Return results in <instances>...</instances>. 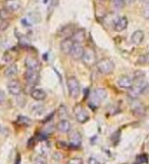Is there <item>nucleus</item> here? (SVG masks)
I'll return each instance as SVG.
<instances>
[{"label": "nucleus", "mask_w": 149, "mask_h": 164, "mask_svg": "<svg viewBox=\"0 0 149 164\" xmlns=\"http://www.w3.org/2000/svg\"><path fill=\"white\" fill-rule=\"evenodd\" d=\"M135 0H125V3H127V4H131L132 2H134Z\"/></svg>", "instance_id": "c9c22d12"}, {"label": "nucleus", "mask_w": 149, "mask_h": 164, "mask_svg": "<svg viewBox=\"0 0 149 164\" xmlns=\"http://www.w3.org/2000/svg\"><path fill=\"white\" fill-rule=\"evenodd\" d=\"M18 74V67L15 66V65H9V67H7L5 69V71H4V75L7 78H13Z\"/></svg>", "instance_id": "412c9836"}, {"label": "nucleus", "mask_w": 149, "mask_h": 164, "mask_svg": "<svg viewBox=\"0 0 149 164\" xmlns=\"http://www.w3.org/2000/svg\"><path fill=\"white\" fill-rule=\"evenodd\" d=\"M141 14L144 19L146 20H149V1H145L142 6V9H141Z\"/></svg>", "instance_id": "b1692460"}, {"label": "nucleus", "mask_w": 149, "mask_h": 164, "mask_svg": "<svg viewBox=\"0 0 149 164\" xmlns=\"http://www.w3.org/2000/svg\"><path fill=\"white\" fill-rule=\"evenodd\" d=\"M85 37H86V33L84 29H77V30L74 31L73 35L71 36L72 40L77 43H83L84 40H85Z\"/></svg>", "instance_id": "2eb2a0df"}, {"label": "nucleus", "mask_w": 149, "mask_h": 164, "mask_svg": "<svg viewBox=\"0 0 149 164\" xmlns=\"http://www.w3.org/2000/svg\"><path fill=\"white\" fill-rule=\"evenodd\" d=\"M4 7L9 11H16L21 7V2L20 0H6L4 3Z\"/></svg>", "instance_id": "dca6fc26"}, {"label": "nucleus", "mask_w": 149, "mask_h": 164, "mask_svg": "<svg viewBox=\"0 0 149 164\" xmlns=\"http://www.w3.org/2000/svg\"><path fill=\"white\" fill-rule=\"evenodd\" d=\"M125 0H110V5L114 10H119L125 6Z\"/></svg>", "instance_id": "5701e85b"}, {"label": "nucleus", "mask_w": 149, "mask_h": 164, "mask_svg": "<svg viewBox=\"0 0 149 164\" xmlns=\"http://www.w3.org/2000/svg\"><path fill=\"white\" fill-rule=\"evenodd\" d=\"M10 13L8 9H6L5 7L4 8H1L0 9V19L1 20H8L9 16H10Z\"/></svg>", "instance_id": "393cba45"}, {"label": "nucleus", "mask_w": 149, "mask_h": 164, "mask_svg": "<svg viewBox=\"0 0 149 164\" xmlns=\"http://www.w3.org/2000/svg\"><path fill=\"white\" fill-rule=\"evenodd\" d=\"M74 31V28L73 25H68L66 26L64 28H62L60 30V32H59V35L61 36L62 38H69L71 37L72 35H73Z\"/></svg>", "instance_id": "aec40b11"}, {"label": "nucleus", "mask_w": 149, "mask_h": 164, "mask_svg": "<svg viewBox=\"0 0 149 164\" xmlns=\"http://www.w3.org/2000/svg\"><path fill=\"white\" fill-rule=\"evenodd\" d=\"M68 88H69V96L72 98H79L81 92V87H80V83H79L78 79L74 76H71L68 78Z\"/></svg>", "instance_id": "7ed1b4c3"}, {"label": "nucleus", "mask_w": 149, "mask_h": 164, "mask_svg": "<svg viewBox=\"0 0 149 164\" xmlns=\"http://www.w3.org/2000/svg\"><path fill=\"white\" fill-rule=\"evenodd\" d=\"M138 63L142 65H149V54H145L139 57Z\"/></svg>", "instance_id": "a878e982"}, {"label": "nucleus", "mask_w": 149, "mask_h": 164, "mask_svg": "<svg viewBox=\"0 0 149 164\" xmlns=\"http://www.w3.org/2000/svg\"><path fill=\"white\" fill-rule=\"evenodd\" d=\"M82 60H83V63L87 67H93L96 64V63H97V62H96V54H95V51L92 49V48H90V47L85 48Z\"/></svg>", "instance_id": "20e7f679"}, {"label": "nucleus", "mask_w": 149, "mask_h": 164, "mask_svg": "<svg viewBox=\"0 0 149 164\" xmlns=\"http://www.w3.org/2000/svg\"><path fill=\"white\" fill-rule=\"evenodd\" d=\"M31 96L34 98L35 101H44L46 98V92H45L43 89H40V88H34L32 91H31Z\"/></svg>", "instance_id": "6ab92c4d"}, {"label": "nucleus", "mask_w": 149, "mask_h": 164, "mask_svg": "<svg viewBox=\"0 0 149 164\" xmlns=\"http://www.w3.org/2000/svg\"><path fill=\"white\" fill-rule=\"evenodd\" d=\"M18 122L20 123V124L21 125H26V126H29V125H31V123H32V121H31L29 118L27 117H24V116H20L18 119Z\"/></svg>", "instance_id": "bb28decb"}, {"label": "nucleus", "mask_w": 149, "mask_h": 164, "mask_svg": "<svg viewBox=\"0 0 149 164\" xmlns=\"http://www.w3.org/2000/svg\"><path fill=\"white\" fill-rule=\"evenodd\" d=\"M58 2H59V0H50V6H49V8H48V13H49V14L53 11V9L55 7L58 5Z\"/></svg>", "instance_id": "c756f323"}, {"label": "nucleus", "mask_w": 149, "mask_h": 164, "mask_svg": "<svg viewBox=\"0 0 149 164\" xmlns=\"http://www.w3.org/2000/svg\"><path fill=\"white\" fill-rule=\"evenodd\" d=\"M9 26V23L7 22V20H1L0 19V32L2 31H5Z\"/></svg>", "instance_id": "7c9ffc66"}, {"label": "nucleus", "mask_w": 149, "mask_h": 164, "mask_svg": "<svg viewBox=\"0 0 149 164\" xmlns=\"http://www.w3.org/2000/svg\"><path fill=\"white\" fill-rule=\"evenodd\" d=\"M88 163H89V164H100V162L97 160V159H95V158H93V157L89 158Z\"/></svg>", "instance_id": "72a5a7b5"}, {"label": "nucleus", "mask_w": 149, "mask_h": 164, "mask_svg": "<svg viewBox=\"0 0 149 164\" xmlns=\"http://www.w3.org/2000/svg\"><path fill=\"white\" fill-rule=\"evenodd\" d=\"M128 27V19L126 16H119L117 21L114 22V29L117 32H122V31L126 30Z\"/></svg>", "instance_id": "4468645a"}, {"label": "nucleus", "mask_w": 149, "mask_h": 164, "mask_svg": "<svg viewBox=\"0 0 149 164\" xmlns=\"http://www.w3.org/2000/svg\"><path fill=\"white\" fill-rule=\"evenodd\" d=\"M66 164H84V162H83V159H82V158L74 157V158L69 159Z\"/></svg>", "instance_id": "c85d7f7f"}, {"label": "nucleus", "mask_w": 149, "mask_h": 164, "mask_svg": "<svg viewBox=\"0 0 149 164\" xmlns=\"http://www.w3.org/2000/svg\"><path fill=\"white\" fill-rule=\"evenodd\" d=\"M5 100H6L5 93H4L2 90H0V105H2V104L5 102Z\"/></svg>", "instance_id": "2f4dec72"}, {"label": "nucleus", "mask_w": 149, "mask_h": 164, "mask_svg": "<svg viewBox=\"0 0 149 164\" xmlns=\"http://www.w3.org/2000/svg\"><path fill=\"white\" fill-rule=\"evenodd\" d=\"M149 90V84L144 80H141L140 77H136L134 80L133 86L129 89L128 95L133 100L138 98L141 95H144Z\"/></svg>", "instance_id": "f257e3e1"}, {"label": "nucleus", "mask_w": 149, "mask_h": 164, "mask_svg": "<svg viewBox=\"0 0 149 164\" xmlns=\"http://www.w3.org/2000/svg\"><path fill=\"white\" fill-rule=\"evenodd\" d=\"M133 83H134V79L127 75L121 76L119 79H117V84H119V86L121 88L130 89L132 86H133Z\"/></svg>", "instance_id": "f8f14e48"}, {"label": "nucleus", "mask_w": 149, "mask_h": 164, "mask_svg": "<svg viewBox=\"0 0 149 164\" xmlns=\"http://www.w3.org/2000/svg\"><path fill=\"white\" fill-rule=\"evenodd\" d=\"M138 1H140V2H145L146 0H138Z\"/></svg>", "instance_id": "e433bc0d"}, {"label": "nucleus", "mask_w": 149, "mask_h": 164, "mask_svg": "<svg viewBox=\"0 0 149 164\" xmlns=\"http://www.w3.org/2000/svg\"><path fill=\"white\" fill-rule=\"evenodd\" d=\"M138 161L140 162V164L142 163H146L147 162V158H146L145 155H141V156H138Z\"/></svg>", "instance_id": "473e14b6"}, {"label": "nucleus", "mask_w": 149, "mask_h": 164, "mask_svg": "<svg viewBox=\"0 0 149 164\" xmlns=\"http://www.w3.org/2000/svg\"><path fill=\"white\" fill-rule=\"evenodd\" d=\"M96 66H97L98 71L101 74H104V75H110V74H112L115 68L114 63L110 59H108V57H103L99 62L96 63Z\"/></svg>", "instance_id": "f03ea898"}, {"label": "nucleus", "mask_w": 149, "mask_h": 164, "mask_svg": "<svg viewBox=\"0 0 149 164\" xmlns=\"http://www.w3.org/2000/svg\"><path fill=\"white\" fill-rule=\"evenodd\" d=\"M133 114L135 115L136 117H141L145 114V107L142 105V104H138L137 106L133 108Z\"/></svg>", "instance_id": "4be33fe9"}, {"label": "nucleus", "mask_w": 149, "mask_h": 164, "mask_svg": "<svg viewBox=\"0 0 149 164\" xmlns=\"http://www.w3.org/2000/svg\"><path fill=\"white\" fill-rule=\"evenodd\" d=\"M143 40H144V33H143V31H141V30H136L131 36L132 43L135 45L141 44V43L143 42Z\"/></svg>", "instance_id": "a211bd4d"}, {"label": "nucleus", "mask_w": 149, "mask_h": 164, "mask_svg": "<svg viewBox=\"0 0 149 164\" xmlns=\"http://www.w3.org/2000/svg\"><path fill=\"white\" fill-rule=\"evenodd\" d=\"M74 116H76V119L78 122L85 123L89 120V113L82 107L80 104L74 107Z\"/></svg>", "instance_id": "0eeeda50"}, {"label": "nucleus", "mask_w": 149, "mask_h": 164, "mask_svg": "<svg viewBox=\"0 0 149 164\" xmlns=\"http://www.w3.org/2000/svg\"><path fill=\"white\" fill-rule=\"evenodd\" d=\"M71 123L69 120L66 119H61L60 121H58V123L56 124V128L59 132L61 133H69V130H71Z\"/></svg>", "instance_id": "f3484780"}, {"label": "nucleus", "mask_w": 149, "mask_h": 164, "mask_svg": "<svg viewBox=\"0 0 149 164\" xmlns=\"http://www.w3.org/2000/svg\"><path fill=\"white\" fill-rule=\"evenodd\" d=\"M33 162L35 164H47V160L43 156H37L33 159Z\"/></svg>", "instance_id": "cd10ccee"}, {"label": "nucleus", "mask_w": 149, "mask_h": 164, "mask_svg": "<svg viewBox=\"0 0 149 164\" xmlns=\"http://www.w3.org/2000/svg\"><path fill=\"white\" fill-rule=\"evenodd\" d=\"M25 79L27 81V83L29 85L35 86L38 84L40 79V74L39 71H36V70H31V69H27V71L25 72Z\"/></svg>", "instance_id": "423d86ee"}, {"label": "nucleus", "mask_w": 149, "mask_h": 164, "mask_svg": "<svg viewBox=\"0 0 149 164\" xmlns=\"http://www.w3.org/2000/svg\"><path fill=\"white\" fill-rule=\"evenodd\" d=\"M84 50H85V48L83 47L82 43L74 42L73 48H72L69 55H71L72 59L74 60V61H79V60H82V57H83Z\"/></svg>", "instance_id": "1a4fd4ad"}, {"label": "nucleus", "mask_w": 149, "mask_h": 164, "mask_svg": "<svg viewBox=\"0 0 149 164\" xmlns=\"http://www.w3.org/2000/svg\"><path fill=\"white\" fill-rule=\"evenodd\" d=\"M69 141L72 147L74 148H79L82 144V136L79 131H73L69 133Z\"/></svg>", "instance_id": "9b49d317"}, {"label": "nucleus", "mask_w": 149, "mask_h": 164, "mask_svg": "<svg viewBox=\"0 0 149 164\" xmlns=\"http://www.w3.org/2000/svg\"><path fill=\"white\" fill-rule=\"evenodd\" d=\"M73 45H74V41L72 40L71 37L63 38V40L60 42V50L62 51V54H71V50H72V48H73Z\"/></svg>", "instance_id": "ddd939ff"}, {"label": "nucleus", "mask_w": 149, "mask_h": 164, "mask_svg": "<svg viewBox=\"0 0 149 164\" xmlns=\"http://www.w3.org/2000/svg\"><path fill=\"white\" fill-rule=\"evenodd\" d=\"M53 156H54V159L55 160H57V161H60L61 159H62V155L60 153H54L53 154Z\"/></svg>", "instance_id": "f704fd0d"}, {"label": "nucleus", "mask_w": 149, "mask_h": 164, "mask_svg": "<svg viewBox=\"0 0 149 164\" xmlns=\"http://www.w3.org/2000/svg\"><path fill=\"white\" fill-rule=\"evenodd\" d=\"M7 89H8L9 93L11 95H20L23 91V86H21V82L18 80H15V79H13L7 83Z\"/></svg>", "instance_id": "6e6552de"}, {"label": "nucleus", "mask_w": 149, "mask_h": 164, "mask_svg": "<svg viewBox=\"0 0 149 164\" xmlns=\"http://www.w3.org/2000/svg\"><path fill=\"white\" fill-rule=\"evenodd\" d=\"M107 96V91L104 88H96L93 90L91 95V103L94 105H99L102 101H104Z\"/></svg>", "instance_id": "39448f33"}, {"label": "nucleus", "mask_w": 149, "mask_h": 164, "mask_svg": "<svg viewBox=\"0 0 149 164\" xmlns=\"http://www.w3.org/2000/svg\"><path fill=\"white\" fill-rule=\"evenodd\" d=\"M100 1H105V0H100Z\"/></svg>", "instance_id": "4c0bfd02"}, {"label": "nucleus", "mask_w": 149, "mask_h": 164, "mask_svg": "<svg viewBox=\"0 0 149 164\" xmlns=\"http://www.w3.org/2000/svg\"><path fill=\"white\" fill-rule=\"evenodd\" d=\"M25 65L27 69L36 70V71H40L41 69V63L34 55H28L25 60Z\"/></svg>", "instance_id": "9d476101"}]
</instances>
